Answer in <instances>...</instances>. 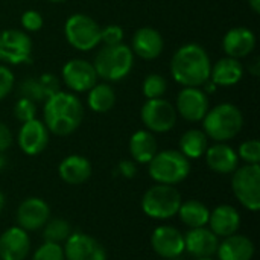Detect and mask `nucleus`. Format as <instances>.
I'll return each mask as SVG.
<instances>
[{
    "label": "nucleus",
    "mask_w": 260,
    "mask_h": 260,
    "mask_svg": "<svg viewBox=\"0 0 260 260\" xmlns=\"http://www.w3.org/2000/svg\"><path fill=\"white\" fill-rule=\"evenodd\" d=\"M129 154L136 163L146 165L157 154V140L148 129L136 131L129 139Z\"/></svg>",
    "instance_id": "26"
},
{
    "label": "nucleus",
    "mask_w": 260,
    "mask_h": 260,
    "mask_svg": "<svg viewBox=\"0 0 260 260\" xmlns=\"http://www.w3.org/2000/svg\"><path fill=\"white\" fill-rule=\"evenodd\" d=\"M177 114L187 122H200L210 110L207 93L201 87H183L175 104Z\"/></svg>",
    "instance_id": "11"
},
{
    "label": "nucleus",
    "mask_w": 260,
    "mask_h": 260,
    "mask_svg": "<svg viewBox=\"0 0 260 260\" xmlns=\"http://www.w3.org/2000/svg\"><path fill=\"white\" fill-rule=\"evenodd\" d=\"M66 260H107L105 248L85 233H73L64 245Z\"/></svg>",
    "instance_id": "13"
},
{
    "label": "nucleus",
    "mask_w": 260,
    "mask_h": 260,
    "mask_svg": "<svg viewBox=\"0 0 260 260\" xmlns=\"http://www.w3.org/2000/svg\"><path fill=\"white\" fill-rule=\"evenodd\" d=\"M50 209L41 198H26L17 209V222L18 227L26 232H35L44 227L49 221Z\"/></svg>",
    "instance_id": "15"
},
{
    "label": "nucleus",
    "mask_w": 260,
    "mask_h": 260,
    "mask_svg": "<svg viewBox=\"0 0 260 260\" xmlns=\"http://www.w3.org/2000/svg\"><path fill=\"white\" fill-rule=\"evenodd\" d=\"M14 116L21 123L35 119V116H37V104L34 101H30V99L20 98L14 105Z\"/></svg>",
    "instance_id": "33"
},
{
    "label": "nucleus",
    "mask_w": 260,
    "mask_h": 260,
    "mask_svg": "<svg viewBox=\"0 0 260 260\" xmlns=\"http://www.w3.org/2000/svg\"><path fill=\"white\" fill-rule=\"evenodd\" d=\"M181 195L174 186L157 184L148 189L142 198V210L152 219H169L178 213Z\"/></svg>",
    "instance_id": "6"
},
{
    "label": "nucleus",
    "mask_w": 260,
    "mask_h": 260,
    "mask_svg": "<svg viewBox=\"0 0 260 260\" xmlns=\"http://www.w3.org/2000/svg\"><path fill=\"white\" fill-rule=\"evenodd\" d=\"M248 5H250V8L256 12V14H259L260 12V0H248Z\"/></svg>",
    "instance_id": "42"
},
{
    "label": "nucleus",
    "mask_w": 260,
    "mask_h": 260,
    "mask_svg": "<svg viewBox=\"0 0 260 260\" xmlns=\"http://www.w3.org/2000/svg\"><path fill=\"white\" fill-rule=\"evenodd\" d=\"M256 47V35L251 29L238 26L230 29L222 40V49L227 56L241 59L248 56Z\"/></svg>",
    "instance_id": "19"
},
{
    "label": "nucleus",
    "mask_w": 260,
    "mask_h": 260,
    "mask_svg": "<svg viewBox=\"0 0 260 260\" xmlns=\"http://www.w3.org/2000/svg\"><path fill=\"white\" fill-rule=\"evenodd\" d=\"M47 2H50V3H62L66 0H47Z\"/></svg>",
    "instance_id": "46"
},
{
    "label": "nucleus",
    "mask_w": 260,
    "mask_h": 260,
    "mask_svg": "<svg viewBox=\"0 0 260 260\" xmlns=\"http://www.w3.org/2000/svg\"><path fill=\"white\" fill-rule=\"evenodd\" d=\"M21 26L26 32H37L43 27V15L35 9H27L21 14Z\"/></svg>",
    "instance_id": "37"
},
{
    "label": "nucleus",
    "mask_w": 260,
    "mask_h": 260,
    "mask_svg": "<svg viewBox=\"0 0 260 260\" xmlns=\"http://www.w3.org/2000/svg\"><path fill=\"white\" fill-rule=\"evenodd\" d=\"M232 189L238 201L248 210L260 209V166L245 165L233 172Z\"/></svg>",
    "instance_id": "8"
},
{
    "label": "nucleus",
    "mask_w": 260,
    "mask_h": 260,
    "mask_svg": "<svg viewBox=\"0 0 260 260\" xmlns=\"http://www.w3.org/2000/svg\"><path fill=\"white\" fill-rule=\"evenodd\" d=\"M12 145V133L11 129L0 122V152H5Z\"/></svg>",
    "instance_id": "41"
},
{
    "label": "nucleus",
    "mask_w": 260,
    "mask_h": 260,
    "mask_svg": "<svg viewBox=\"0 0 260 260\" xmlns=\"http://www.w3.org/2000/svg\"><path fill=\"white\" fill-rule=\"evenodd\" d=\"M165 41L161 34L154 27H140L133 37V53L142 59L151 61L161 55Z\"/></svg>",
    "instance_id": "20"
},
{
    "label": "nucleus",
    "mask_w": 260,
    "mask_h": 260,
    "mask_svg": "<svg viewBox=\"0 0 260 260\" xmlns=\"http://www.w3.org/2000/svg\"><path fill=\"white\" fill-rule=\"evenodd\" d=\"M244 76V67L239 59L225 56L218 59L210 69V81L216 87L236 85Z\"/></svg>",
    "instance_id": "23"
},
{
    "label": "nucleus",
    "mask_w": 260,
    "mask_h": 260,
    "mask_svg": "<svg viewBox=\"0 0 260 260\" xmlns=\"http://www.w3.org/2000/svg\"><path fill=\"white\" fill-rule=\"evenodd\" d=\"M41 87H43V91L46 94V99L52 94H55L56 91H59V81L55 75L52 73H44L38 78Z\"/></svg>",
    "instance_id": "39"
},
{
    "label": "nucleus",
    "mask_w": 260,
    "mask_h": 260,
    "mask_svg": "<svg viewBox=\"0 0 260 260\" xmlns=\"http://www.w3.org/2000/svg\"><path fill=\"white\" fill-rule=\"evenodd\" d=\"M32 260H66V257H64V250L59 244L44 242L34 253Z\"/></svg>",
    "instance_id": "35"
},
{
    "label": "nucleus",
    "mask_w": 260,
    "mask_h": 260,
    "mask_svg": "<svg viewBox=\"0 0 260 260\" xmlns=\"http://www.w3.org/2000/svg\"><path fill=\"white\" fill-rule=\"evenodd\" d=\"M197 260H213L212 257H201V259H197Z\"/></svg>",
    "instance_id": "47"
},
{
    "label": "nucleus",
    "mask_w": 260,
    "mask_h": 260,
    "mask_svg": "<svg viewBox=\"0 0 260 260\" xmlns=\"http://www.w3.org/2000/svg\"><path fill=\"white\" fill-rule=\"evenodd\" d=\"M3 207H5V195L0 190V213L3 212Z\"/></svg>",
    "instance_id": "45"
},
{
    "label": "nucleus",
    "mask_w": 260,
    "mask_h": 260,
    "mask_svg": "<svg viewBox=\"0 0 260 260\" xmlns=\"http://www.w3.org/2000/svg\"><path fill=\"white\" fill-rule=\"evenodd\" d=\"M238 157L242 158L247 165H259L260 163V142L259 140H247L241 143Z\"/></svg>",
    "instance_id": "34"
},
{
    "label": "nucleus",
    "mask_w": 260,
    "mask_h": 260,
    "mask_svg": "<svg viewBox=\"0 0 260 260\" xmlns=\"http://www.w3.org/2000/svg\"><path fill=\"white\" fill-rule=\"evenodd\" d=\"M212 61L207 50L197 44L181 46L172 56L171 75L183 87H201L210 79Z\"/></svg>",
    "instance_id": "2"
},
{
    "label": "nucleus",
    "mask_w": 260,
    "mask_h": 260,
    "mask_svg": "<svg viewBox=\"0 0 260 260\" xmlns=\"http://www.w3.org/2000/svg\"><path fill=\"white\" fill-rule=\"evenodd\" d=\"M209 225L218 238H227L239 230L241 215L233 206L222 204L218 206L213 212H210Z\"/></svg>",
    "instance_id": "22"
},
{
    "label": "nucleus",
    "mask_w": 260,
    "mask_h": 260,
    "mask_svg": "<svg viewBox=\"0 0 260 260\" xmlns=\"http://www.w3.org/2000/svg\"><path fill=\"white\" fill-rule=\"evenodd\" d=\"M117 172L125 177V178H133L136 174H137V166H136V161H131V160H122L117 166Z\"/></svg>",
    "instance_id": "40"
},
{
    "label": "nucleus",
    "mask_w": 260,
    "mask_h": 260,
    "mask_svg": "<svg viewBox=\"0 0 260 260\" xmlns=\"http://www.w3.org/2000/svg\"><path fill=\"white\" fill-rule=\"evenodd\" d=\"M207 148H209V137L201 129H189L180 139V152L189 160L203 157Z\"/></svg>",
    "instance_id": "29"
},
{
    "label": "nucleus",
    "mask_w": 260,
    "mask_h": 260,
    "mask_svg": "<svg viewBox=\"0 0 260 260\" xmlns=\"http://www.w3.org/2000/svg\"><path fill=\"white\" fill-rule=\"evenodd\" d=\"M166 90H168V81L165 76H161L158 73L148 75L143 81V85H142V91H143V96L146 99L163 98Z\"/></svg>",
    "instance_id": "31"
},
{
    "label": "nucleus",
    "mask_w": 260,
    "mask_h": 260,
    "mask_svg": "<svg viewBox=\"0 0 260 260\" xmlns=\"http://www.w3.org/2000/svg\"><path fill=\"white\" fill-rule=\"evenodd\" d=\"M149 175L158 184L175 186L184 181L190 172V161L180 151L166 149L157 152L148 163Z\"/></svg>",
    "instance_id": "5"
},
{
    "label": "nucleus",
    "mask_w": 260,
    "mask_h": 260,
    "mask_svg": "<svg viewBox=\"0 0 260 260\" xmlns=\"http://www.w3.org/2000/svg\"><path fill=\"white\" fill-rule=\"evenodd\" d=\"M140 119L148 131L168 133L177 123V110L163 98L146 99L140 110Z\"/></svg>",
    "instance_id": "9"
},
{
    "label": "nucleus",
    "mask_w": 260,
    "mask_h": 260,
    "mask_svg": "<svg viewBox=\"0 0 260 260\" xmlns=\"http://www.w3.org/2000/svg\"><path fill=\"white\" fill-rule=\"evenodd\" d=\"M6 166V157L3 155V152H0V171H3Z\"/></svg>",
    "instance_id": "44"
},
{
    "label": "nucleus",
    "mask_w": 260,
    "mask_h": 260,
    "mask_svg": "<svg viewBox=\"0 0 260 260\" xmlns=\"http://www.w3.org/2000/svg\"><path fill=\"white\" fill-rule=\"evenodd\" d=\"M177 215H180L181 222L186 224L187 227L198 229V227H206L209 224L210 210L201 201L190 200V201L181 203Z\"/></svg>",
    "instance_id": "28"
},
{
    "label": "nucleus",
    "mask_w": 260,
    "mask_h": 260,
    "mask_svg": "<svg viewBox=\"0 0 260 260\" xmlns=\"http://www.w3.org/2000/svg\"><path fill=\"white\" fill-rule=\"evenodd\" d=\"M66 40L72 47L88 52L101 43V26L85 14H73L64 24Z\"/></svg>",
    "instance_id": "7"
},
{
    "label": "nucleus",
    "mask_w": 260,
    "mask_h": 260,
    "mask_svg": "<svg viewBox=\"0 0 260 260\" xmlns=\"http://www.w3.org/2000/svg\"><path fill=\"white\" fill-rule=\"evenodd\" d=\"M14 82L15 79L12 72L5 64H0V101L12 91Z\"/></svg>",
    "instance_id": "38"
},
{
    "label": "nucleus",
    "mask_w": 260,
    "mask_h": 260,
    "mask_svg": "<svg viewBox=\"0 0 260 260\" xmlns=\"http://www.w3.org/2000/svg\"><path fill=\"white\" fill-rule=\"evenodd\" d=\"M20 93H21V98L30 99L35 104L40 101H46V94L43 91V87H41L38 78H29V79L23 81L20 85Z\"/></svg>",
    "instance_id": "32"
},
{
    "label": "nucleus",
    "mask_w": 260,
    "mask_h": 260,
    "mask_svg": "<svg viewBox=\"0 0 260 260\" xmlns=\"http://www.w3.org/2000/svg\"><path fill=\"white\" fill-rule=\"evenodd\" d=\"M32 40L18 29L0 30V61L9 66H20L30 59Z\"/></svg>",
    "instance_id": "10"
},
{
    "label": "nucleus",
    "mask_w": 260,
    "mask_h": 260,
    "mask_svg": "<svg viewBox=\"0 0 260 260\" xmlns=\"http://www.w3.org/2000/svg\"><path fill=\"white\" fill-rule=\"evenodd\" d=\"M219 260H251L254 256L253 242L242 235H232L224 238L216 250Z\"/></svg>",
    "instance_id": "24"
},
{
    "label": "nucleus",
    "mask_w": 260,
    "mask_h": 260,
    "mask_svg": "<svg viewBox=\"0 0 260 260\" xmlns=\"http://www.w3.org/2000/svg\"><path fill=\"white\" fill-rule=\"evenodd\" d=\"M134 66V53L126 44L104 46L94 56L93 67L98 78L107 82H116L129 75Z\"/></svg>",
    "instance_id": "4"
},
{
    "label": "nucleus",
    "mask_w": 260,
    "mask_h": 260,
    "mask_svg": "<svg viewBox=\"0 0 260 260\" xmlns=\"http://www.w3.org/2000/svg\"><path fill=\"white\" fill-rule=\"evenodd\" d=\"M30 250V239L27 232L11 227L0 236V260H24Z\"/></svg>",
    "instance_id": "17"
},
{
    "label": "nucleus",
    "mask_w": 260,
    "mask_h": 260,
    "mask_svg": "<svg viewBox=\"0 0 260 260\" xmlns=\"http://www.w3.org/2000/svg\"><path fill=\"white\" fill-rule=\"evenodd\" d=\"M62 79L70 90L76 93H85L98 82V73L93 67V62L73 58L64 64Z\"/></svg>",
    "instance_id": "12"
},
{
    "label": "nucleus",
    "mask_w": 260,
    "mask_h": 260,
    "mask_svg": "<svg viewBox=\"0 0 260 260\" xmlns=\"http://www.w3.org/2000/svg\"><path fill=\"white\" fill-rule=\"evenodd\" d=\"M70 225L67 221L61 219V218H55L50 219L44 224V230H43V236L46 242H52V244H61L66 242L67 238L70 236Z\"/></svg>",
    "instance_id": "30"
},
{
    "label": "nucleus",
    "mask_w": 260,
    "mask_h": 260,
    "mask_svg": "<svg viewBox=\"0 0 260 260\" xmlns=\"http://www.w3.org/2000/svg\"><path fill=\"white\" fill-rule=\"evenodd\" d=\"M82 117L84 107L73 93L59 90L44 101L43 122L55 136H70L79 128Z\"/></svg>",
    "instance_id": "1"
},
{
    "label": "nucleus",
    "mask_w": 260,
    "mask_h": 260,
    "mask_svg": "<svg viewBox=\"0 0 260 260\" xmlns=\"http://www.w3.org/2000/svg\"><path fill=\"white\" fill-rule=\"evenodd\" d=\"M244 126V116L233 104H219L207 111L203 119V131L218 143L235 139Z\"/></svg>",
    "instance_id": "3"
},
{
    "label": "nucleus",
    "mask_w": 260,
    "mask_h": 260,
    "mask_svg": "<svg viewBox=\"0 0 260 260\" xmlns=\"http://www.w3.org/2000/svg\"><path fill=\"white\" fill-rule=\"evenodd\" d=\"M58 174L67 184H82L91 177V163L85 157L73 154L59 163Z\"/></svg>",
    "instance_id": "25"
},
{
    "label": "nucleus",
    "mask_w": 260,
    "mask_h": 260,
    "mask_svg": "<svg viewBox=\"0 0 260 260\" xmlns=\"http://www.w3.org/2000/svg\"><path fill=\"white\" fill-rule=\"evenodd\" d=\"M250 72H251L254 76H257V75H259V59H254V64L250 67Z\"/></svg>",
    "instance_id": "43"
},
{
    "label": "nucleus",
    "mask_w": 260,
    "mask_h": 260,
    "mask_svg": "<svg viewBox=\"0 0 260 260\" xmlns=\"http://www.w3.org/2000/svg\"><path fill=\"white\" fill-rule=\"evenodd\" d=\"M87 93V104L94 113H108L116 104V91L108 82H96Z\"/></svg>",
    "instance_id": "27"
},
{
    "label": "nucleus",
    "mask_w": 260,
    "mask_h": 260,
    "mask_svg": "<svg viewBox=\"0 0 260 260\" xmlns=\"http://www.w3.org/2000/svg\"><path fill=\"white\" fill-rule=\"evenodd\" d=\"M204 155L207 166L216 174H233L239 168L238 152L225 143L209 146Z\"/></svg>",
    "instance_id": "21"
},
{
    "label": "nucleus",
    "mask_w": 260,
    "mask_h": 260,
    "mask_svg": "<svg viewBox=\"0 0 260 260\" xmlns=\"http://www.w3.org/2000/svg\"><path fill=\"white\" fill-rule=\"evenodd\" d=\"M152 250L165 259H177L184 253V236L174 227L161 225L152 232Z\"/></svg>",
    "instance_id": "16"
},
{
    "label": "nucleus",
    "mask_w": 260,
    "mask_h": 260,
    "mask_svg": "<svg viewBox=\"0 0 260 260\" xmlns=\"http://www.w3.org/2000/svg\"><path fill=\"white\" fill-rule=\"evenodd\" d=\"M218 245V236L206 227L190 229L184 236V251L197 259L212 257L213 254H216Z\"/></svg>",
    "instance_id": "18"
},
{
    "label": "nucleus",
    "mask_w": 260,
    "mask_h": 260,
    "mask_svg": "<svg viewBox=\"0 0 260 260\" xmlns=\"http://www.w3.org/2000/svg\"><path fill=\"white\" fill-rule=\"evenodd\" d=\"M17 142L20 149L26 155H38L41 154L49 143V129L44 122L37 117L21 123V128L17 136Z\"/></svg>",
    "instance_id": "14"
},
{
    "label": "nucleus",
    "mask_w": 260,
    "mask_h": 260,
    "mask_svg": "<svg viewBox=\"0 0 260 260\" xmlns=\"http://www.w3.org/2000/svg\"><path fill=\"white\" fill-rule=\"evenodd\" d=\"M123 40V29L119 24H107L101 27V43L104 46L120 44Z\"/></svg>",
    "instance_id": "36"
}]
</instances>
